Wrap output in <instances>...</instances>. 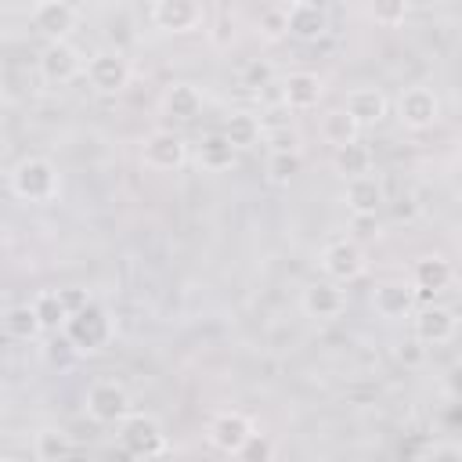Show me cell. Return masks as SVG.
<instances>
[{"label": "cell", "instance_id": "6da1fadb", "mask_svg": "<svg viewBox=\"0 0 462 462\" xmlns=\"http://www.w3.org/2000/svg\"><path fill=\"white\" fill-rule=\"evenodd\" d=\"M7 188L14 199L29 202V206H43V202H54L58 191H61V173L51 159L43 155H25L11 166L7 173Z\"/></svg>", "mask_w": 462, "mask_h": 462}, {"label": "cell", "instance_id": "7a4b0ae2", "mask_svg": "<svg viewBox=\"0 0 462 462\" xmlns=\"http://www.w3.org/2000/svg\"><path fill=\"white\" fill-rule=\"evenodd\" d=\"M61 332H65V339L72 343L76 354H101V350L112 343L116 325H112V314H108L101 303L90 300L83 310L69 314V321H65Z\"/></svg>", "mask_w": 462, "mask_h": 462}, {"label": "cell", "instance_id": "3957f363", "mask_svg": "<svg viewBox=\"0 0 462 462\" xmlns=\"http://www.w3.org/2000/svg\"><path fill=\"white\" fill-rule=\"evenodd\" d=\"M116 430H119V451L130 458H159L170 451L162 422L148 411H130Z\"/></svg>", "mask_w": 462, "mask_h": 462}, {"label": "cell", "instance_id": "277c9868", "mask_svg": "<svg viewBox=\"0 0 462 462\" xmlns=\"http://www.w3.org/2000/svg\"><path fill=\"white\" fill-rule=\"evenodd\" d=\"M83 408H87L90 422H97V426H119V422L134 411V401H130V393H126L123 383H116V379H97V383L87 386Z\"/></svg>", "mask_w": 462, "mask_h": 462}, {"label": "cell", "instance_id": "5b68a950", "mask_svg": "<svg viewBox=\"0 0 462 462\" xmlns=\"http://www.w3.org/2000/svg\"><path fill=\"white\" fill-rule=\"evenodd\" d=\"M36 69H40V79L43 83L65 87V83H72V79L83 76L87 61H83V54H79L76 43H69V40H47V47L36 58Z\"/></svg>", "mask_w": 462, "mask_h": 462}, {"label": "cell", "instance_id": "8992f818", "mask_svg": "<svg viewBox=\"0 0 462 462\" xmlns=\"http://www.w3.org/2000/svg\"><path fill=\"white\" fill-rule=\"evenodd\" d=\"M83 76H87L90 90H97V94H123L130 87L134 69H130V58L123 51H94L87 58Z\"/></svg>", "mask_w": 462, "mask_h": 462}, {"label": "cell", "instance_id": "52a82bcc", "mask_svg": "<svg viewBox=\"0 0 462 462\" xmlns=\"http://www.w3.org/2000/svg\"><path fill=\"white\" fill-rule=\"evenodd\" d=\"M397 119L411 134H422V130L437 126V119H440V97H437V90L426 87V83L404 87L401 97H397Z\"/></svg>", "mask_w": 462, "mask_h": 462}, {"label": "cell", "instance_id": "ba28073f", "mask_svg": "<svg viewBox=\"0 0 462 462\" xmlns=\"http://www.w3.org/2000/svg\"><path fill=\"white\" fill-rule=\"evenodd\" d=\"M253 433H256V422L245 411H217L206 426V440L220 455H242Z\"/></svg>", "mask_w": 462, "mask_h": 462}, {"label": "cell", "instance_id": "9c48e42d", "mask_svg": "<svg viewBox=\"0 0 462 462\" xmlns=\"http://www.w3.org/2000/svg\"><path fill=\"white\" fill-rule=\"evenodd\" d=\"M321 271H325V278L350 285L368 271V256L354 238H336L321 249Z\"/></svg>", "mask_w": 462, "mask_h": 462}, {"label": "cell", "instance_id": "30bf717a", "mask_svg": "<svg viewBox=\"0 0 462 462\" xmlns=\"http://www.w3.org/2000/svg\"><path fill=\"white\" fill-rule=\"evenodd\" d=\"M141 162L155 173H173L188 162V141L177 130H152L141 144Z\"/></svg>", "mask_w": 462, "mask_h": 462}, {"label": "cell", "instance_id": "8fae6325", "mask_svg": "<svg viewBox=\"0 0 462 462\" xmlns=\"http://www.w3.org/2000/svg\"><path fill=\"white\" fill-rule=\"evenodd\" d=\"M411 336L426 346H448L458 336V314L444 303H426L411 318Z\"/></svg>", "mask_w": 462, "mask_h": 462}, {"label": "cell", "instance_id": "7c38bea8", "mask_svg": "<svg viewBox=\"0 0 462 462\" xmlns=\"http://www.w3.org/2000/svg\"><path fill=\"white\" fill-rule=\"evenodd\" d=\"M202 18H206L202 0H152V25L162 32H173V36L195 32Z\"/></svg>", "mask_w": 462, "mask_h": 462}, {"label": "cell", "instance_id": "4fadbf2b", "mask_svg": "<svg viewBox=\"0 0 462 462\" xmlns=\"http://www.w3.org/2000/svg\"><path fill=\"white\" fill-rule=\"evenodd\" d=\"M321 94H325V79L318 72H310V69H296V72L282 76V83H278V101L289 112H310V108H318Z\"/></svg>", "mask_w": 462, "mask_h": 462}, {"label": "cell", "instance_id": "5bb4252c", "mask_svg": "<svg viewBox=\"0 0 462 462\" xmlns=\"http://www.w3.org/2000/svg\"><path fill=\"white\" fill-rule=\"evenodd\" d=\"M300 310L314 321H336L346 310V292L339 289V282L325 278V282H310L300 292Z\"/></svg>", "mask_w": 462, "mask_h": 462}, {"label": "cell", "instance_id": "9a60e30c", "mask_svg": "<svg viewBox=\"0 0 462 462\" xmlns=\"http://www.w3.org/2000/svg\"><path fill=\"white\" fill-rule=\"evenodd\" d=\"M29 25L47 36V40H69L72 29L79 25V11L69 0H51V4H32L29 11Z\"/></svg>", "mask_w": 462, "mask_h": 462}, {"label": "cell", "instance_id": "2e32d148", "mask_svg": "<svg viewBox=\"0 0 462 462\" xmlns=\"http://www.w3.org/2000/svg\"><path fill=\"white\" fill-rule=\"evenodd\" d=\"M415 296H419V289H415L411 282L390 278V282H379V285H375V292H372V310H375L379 318H386V321H401V318H408V314L415 310Z\"/></svg>", "mask_w": 462, "mask_h": 462}, {"label": "cell", "instance_id": "e0dca14e", "mask_svg": "<svg viewBox=\"0 0 462 462\" xmlns=\"http://www.w3.org/2000/svg\"><path fill=\"white\" fill-rule=\"evenodd\" d=\"M386 202V188L375 173H361V177H350L346 188H343V206L357 217V220H368L383 209Z\"/></svg>", "mask_w": 462, "mask_h": 462}, {"label": "cell", "instance_id": "ac0fdd59", "mask_svg": "<svg viewBox=\"0 0 462 462\" xmlns=\"http://www.w3.org/2000/svg\"><path fill=\"white\" fill-rule=\"evenodd\" d=\"M343 108L361 123V130H368V126H379V123L386 119L390 101H386V94H383L379 87H354V90L346 94Z\"/></svg>", "mask_w": 462, "mask_h": 462}, {"label": "cell", "instance_id": "d6986e66", "mask_svg": "<svg viewBox=\"0 0 462 462\" xmlns=\"http://www.w3.org/2000/svg\"><path fill=\"white\" fill-rule=\"evenodd\" d=\"M411 285L422 292V296H433V292H444L451 285V263L440 256V253H426L415 260L411 267Z\"/></svg>", "mask_w": 462, "mask_h": 462}, {"label": "cell", "instance_id": "ffe728a7", "mask_svg": "<svg viewBox=\"0 0 462 462\" xmlns=\"http://www.w3.org/2000/svg\"><path fill=\"white\" fill-rule=\"evenodd\" d=\"M162 112L177 123H191L199 112H202V90L195 83H170L162 90Z\"/></svg>", "mask_w": 462, "mask_h": 462}, {"label": "cell", "instance_id": "44dd1931", "mask_svg": "<svg viewBox=\"0 0 462 462\" xmlns=\"http://www.w3.org/2000/svg\"><path fill=\"white\" fill-rule=\"evenodd\" d=\"M4 332H7V339L36 343V339L47 332V325H43V318L36 314L32 303H14V307H7V314H4Z\"/></svg>", "mask_w": 462, "mask_h": 462}, {"label": "cell", "instance_id": "7402d4cb", "mask_svg": "<svg viewBox=\"0 0 462 462\" xmlns=\"http://www.w3.org/2000/svg\"><path fill=\"white\" fill-rule=\"evenodd\" d=\"M318 134H321V141L325 144H332V148H339V144H350V141H361V123L339 105V108H328L325 116H321V123H318Z\"/></svg>", "mask_w": 462, "mask_h": 462}, {"label": "cell", "instance_id": "603a6c76", "mask_svg": "<svg viewBox=\"0 0 462 462\" xmlns=\"http://www.w3.org/2000/svg\"><path fill=\"white\" fill-rule=\"evenodd\" d=\"M235 155H238V148L227 141L224 130H213V134H206V137L199 141V166L209 170V173L231 170V166H235Z\"/></svg>", "mask_w": 462, "mask_h": 462}, {"label": "cell", "instance_id": "cb8c5ba5", "mask_svg": "<svg viewBox=\"0 0 462 462\" xmlns=\"http://www.w3.org/2000/svg\"><path fill=\"white\" fill-rule=\"evenodd\" d=\"M328 32V14L318 11V7H307V4H289V36L303 40V43H314Z\"/></svg>", "mask_w": 462, "mask_h": 462}, {"label": "cell", "instance_id": "d4e9b609", "mask_svg": "<svg viewBox=\"0 0 462 462\" xmlns=\"http://www.w3.org/2000/svg\"><path fill=\"white\" fill-rule=\"evenodd\" d=\"M224 134H227V141H231L238 152H245V148H256L267 130H263V123H260L253 112L235 108V112L224 119Z\"/></svg>", "mask_w": 462, "mask_h": 462}, {"label": "cell", "instance_id": "484cf974", "mask_svg": "<svg viewBox=\"0 0 462 462\" xmlns=\"http://www.w3.org/2000/svg\"><path fill=\"white\" fill-rule=\"evenodd\" d=\"M372 148L365 141H350V144H339L332 148V170L350 180V177H361V173H372Z\"/></svg>", "mask_w": 462, "mask_h": 462}, {"label": "cell", "instance_id": "4316f807", "mask_svg": "<svg viewBox=\"0 0 462 462\" xmlns=\"http://www.w3.org/2000/svg\"><path fill=\"white\" fill-rule=\"evenodd\" d=\"M69 455H76V440L65 430H54V426L36 430V437H32V458L36 462H61Z\"/></svg>", "mask_w": 462, "mask_h": 462}, {"label": "cell", "instance_id": "83f0119b", "mask_svg": "<svg viewBox=\"0 0 462 462\" xmlns=\"http://www.w3.org/2000/svg\"><path fill=\"white\" fill-rule=\"evenodd\" d=\"M300 166H303L300 148H271V155H267V162H263L267 184H274V188H289V184L296 180Z\"/></svg>", "mask_w": 462, "mask_h": 462}, {"label": "cell", "instance_id": "f1b7e54d", "mask_svg": "<svg viewBox=\"0 0 462 462\" xmlns=\"http://www.w3.org/2000/svg\"><path fill=\"white\" fill-rule=\"evenodd\" d=\"M32 307H36V314L43 318L47 332L65 328V321H69V307H65V300H61L58 289H43V292H36V296H32Z\"/></svg>", "mask_w": 462, "mask_h": 462}, {"label": "cell", "instance_id": "f546056e", "mask_svg": "<svg viewBox=\"0 0 462 462\" xmlns=\"http://www.w3.org/2000/svg\"><path fill=\"white\" fill-rule=\"evenodd\" d=\"M365 11L375 25L397 29V25H404V18L411 11V0H365Z\"/></svg>", "mask_w": 462, "mask_h": 462}, {"label": "cell", "instance_id": "4dcf8cb0", "mask_svg": "<svg viewBox=\"0 0 462 462\" xmlns=\"http://www.w3.org/2000/svg\"><path fill=\"white\" fill-rule=\"evenodd\" d=\"M256 29H260V36L271 40V43L285 40V36H289V7H285V4H271V7H263L260 18H256Z\"/></svg>", "mask_w": 462, "mask_h": 462}, {"label": "cell", "instance_id": "1f68e13d", "mask_svg": "<svg viewBox=\"0 0 462 462\" xmlns=\"http://www.w3.org/2000/svg\"><path fill=\"white\" fill-rule=\"evenodd\" d=\"M242 79H245V87H253L256 94H260L263 87H274V83H271V79H274V72H271V65H267V61H249Z\"/></svg>", "mask_w": 462, "mask_h": 462}, {"label": "cell", "instance_id": "d6a6232c", "mask_svg": "<svg viewBox=\"0 0 462 462\" xmlns=\"http://www.w3.org/2000/svg\"><path fill=\"white\" fill-rule=\"evenodd\" d=\"M426 350H430V346H426V343H419V339L411 336V339H404V343L397 346V361H401V365H408V368H419V365L426 361Z\"/></svg>", "mask_w": 462, "mask_h": 462}, {"label": "cell", "instance_id": "836d02e7", "mask_svg": "<svg viewBox=\"0 0 462 462\" xmlns=\"http://www.w3.org/2000/svg\"><path fill=\"white\" fill-rule=\"evenodd\" d=\"M271 455H274V448H271V444H267L260 433H253V437H249V444L242 448V455H238V458H253V462L260 458V462H263V458H271Z\"/></svg>", "mask_w": 462, "mask_h": 462}, {"label": "cell", "instance_id": "e575fe53", "mask_svg": "<svg viewBox=\"0 0 462 462\" xmlns=\"http://www.w3.org/2000/svg\"><path fill=\"white\" fill-rule=\"evenodd\" d=\"M263 137H267L271 148H300V137H296V130H289V126L271 130V134H263Z\"/></svg>", "mask_w": 462, "mask_h": 462}, {"label": "cell", "instance_id": "d590c367", "mask_svg": "<svg viewBox=\"0 0 462 462\" xmlns=\"http://www.w3.org/2000/svg\"><path fill=\"white\" fill-rule=\"evenodd\" d=\"M58 292H61L69 314H76V310H83V307L90 303V292H87V289H76V285H72V289H58Z\"/></svg>", "mask_w": 462, "mask_h": 462}, {"label": "cell", "instance_id": "8d00e7d4", "mask_svg": "<svg viewBox=\"0 0 462 462\" xmlns=\"http://www.w3.org/2000/svg\"><path fill=\"white\" fill-rule=\"evenodd\" d=\"M426 458H462V444H430Z\"/></svg>", "mask_w": 462, "mask_h": 462}, {"label": "cell", "instance_id": "74e56055", "mask_svg": "<svg viewBox=\"0 0 462 462\" xmlns=\"http://www.w3.org/2000/svg\"><path fill=\"white\" fill-rule=\"evenodd\" d=\"M448 390H451V397L462 401V361L451 365V372H448Z\"/></svg>", "mask_w": 462, "mask_h": 462}, {"label": "cell", "instance_id": "f35d334b", "mask_svg": "<svg viewBox=\"0 0 462 462\" xmlns=\"http://www.w3.org/2000/svg\"><path fill=\"white\" fill-rule=\"evenodd\" d=\"M296 4H307V7H318V11H328L332 0H296Z\"/></svg>", "mask_w": 462, "mask_h": 462}, {"label": "cell", "instance_id": "ab89813d", "mask_svg": "<svg viewBox=\"0 0 462 462\" xmlns=\"http://www.w3.org/2000/svg\"><path fill=\"white\" fill-rule=\"evenodd\" d=\"M274 4H285V7H289V4H296V0H274Z\"/></svg>", "mask_w": 462, "mask_h": 462}, {"label": "cell", "instance_id": "60d3db41", "mask_svg": "<svg viewBox=\"0 0 462 462\" xmlns=\"http://www.w3.org/2000/svg\"><path fill=\"white\" fill-rule=\"evenodd\" d=\"M458 159H462V137H458Z\"/></svg>", "mask_w": 462, "mask_h": 462}, {"label": "cell", "instance_id": "b9f144b4", "mask_svg": "<svg viewBox=\"0 0 462 462\" xmlns=\"http://www.w3.org/2000/svg\"><path fill=\"white\" fill-rule=\"evenodd\" d=\"M458 206H462V184H458Z\"/></svg>", "mask_w": 462, "mask_h": 462}, {"label": "cell", "instance_id": "7bdbcfd3", "mask_svg": "<svg viewBox=\"0 0 462 462\" xmlns=\"http://www.w3.org/2000/svg\"><path fill=\"white\" fill-rule=\"evenodd\" d=\"M32 4H51V0H32Z\"/></svg>", "mask_w": 462, "mask_h": 462}]
</instances>
